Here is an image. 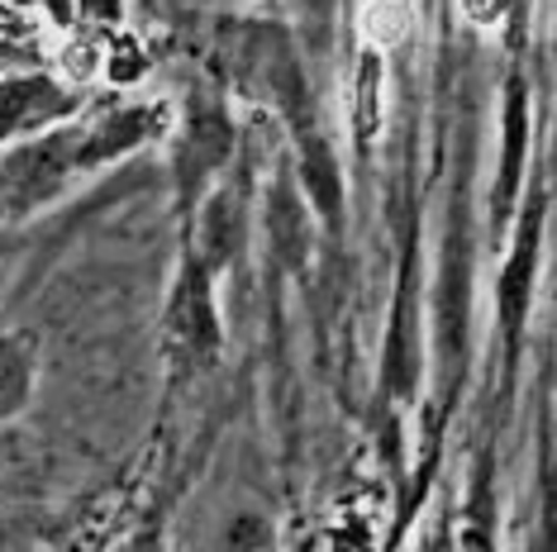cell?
Listing matches in <instances>:
<instances>
[{"instance_id": "obj_1", "label": "cell", "mask_w": 557, "mask_h": 552, "mask_svg": "<svg viewBox=\"0 0 557 552\" xmlns=\"http://www.w3.org/2000/svg\"><path fill=\"white\" fill-rule=\"evenodd\" d=\"M82 158V124L62 120L39 134H24L0 143V224H20L48 210L72 191V181L86 177Z\"/></svg>"}, {"instance_id": "obj_2", "label": "cell", "mask_w": 557, "mask_h": 552, "mask_svg": "<svg viewBox=\"0 0 557 552\" xmlns=\"http://www.w3.org/2000/svg\"><path fill=\"white\" fill-rule=\"evenodd\" d=\"M467 343H472V219L467 205L448 210V234H443L438 286H434V353L443 362V400H458Z\"/></svg>"}, {"instance_id": "obj_3", "label": "cell", "mask_w": 557, "mask_h": 552, "mask_svg": "<svg viewBox=\"0 0 557 552\" xmlns=\"http://www.w3.org/2000/svg\"><path fill=\"white\" fill-rule=\"evenodd\" d=\"M220 272H210L196 258L191 243H182V262H176V281L168 296V315H162V334H168V353L176 367L206 372L224 353V319H220V296H214Z\"/></svg>"}, {"instance_id": "obj_4", "label": "cell", "mask_w": 557, "mask_h": 552, "mask_svg": "<svg viewBox=\"0 0 557 552\" xmlns=\"http://www.w3.org/2000/svg\"><path fill=\"white\" fill-rule=\"evenodd\" d=\"M529 191V181H524ZM543 224H548V177H534V191L519 200V224L515 238L505 248L500 276H496V324H500V343H505V362H519L524 348V324L534 310V286H539V262H543Z\"/></svg>"}, {"instance_id": "obj_5", "label": "cell", "mask_w": 557, "mask_h": 552, "mask_svg": "<svg viewBox=\"0 0 557 552\" xmlns=\"http://www.w3.org/2000/svg\"><path fill=\"white\" fill-rule=\"evenodd\" d=\"M234 148H238V129H234L230 105L220 96H191L182 129H176V148H172V186H176L182 219H191L200 196L230 172Z\"/></svg>"}, {"instance_id": "obj_6", "label": "cell", "mask_w": 557, "mask_h": 552, "mask_svg": "<svg viewBox=\"0 0 557 552\" xmlns=\"http://www.w3.org/2000/svg\"><path fill=\"white\" fill-rule=\"evenodd\" d=\"M424 310H420V224H410L400 243L396 296H391V319L382 338V396L396 405H410L424 386Z\"/></svg>"}, {"instance_id": "obj_7", "label": "cell", "mask_w": 557, "mask_h": 552, "mask_svg": "<svg viewBox=\"0 0 557 552\" xmlns=\"http://www.w3.org/2000/svg\"><path fill=\"white\" fill-rule=\"evenodd\" d=\"M524 167H529V81L524 72L505 77V100H500V172L491 186V234H505V224L515 219L519 191H524Z\"/></svg>"}, {"instance_id": "obj_8", "label": "cell", "mask_w": 557, "mask_h": 552, "mask_svg": "<svg viewBox=\"0 0 557 552\" xmlns=\"http://www.w3.org/2000/svg\"><path fill=\"white\" fill-rule=\"evenodd\" d=\"M77 105H82L77 91L58 86L53 77H10V81H0V143L72 120Z\"/></svg>"}, {"instance_id": "obj_9", "label": "cell", "mask_w": 557, "mask_h": 552, "mask_svg": "<svg viewBox=\"0 0 557 552\" xmlns=\"http://www.w3.org/2000/svg\"><path fill=\"white\" fill-rule=\"evenodd\" d=\"M262 229H268V248L272 258L282 262L286 272H306L310 262V205L296 186V172L282 167L268 186V200H262Z\"/></svg>"}, {"instance_id": "obj_10", "label": "cell", "mask_w": 557, "mask_h": 552, "mask_svg": "<svg viewBox=\"0 0 557 552\" xmlns=\"http://www.w3.org/2000/svg\"><path fill=\"white\" fill-rule=\"evenodd\" d=\"M39 386V338L24 329H0V424L20 419Z\"/></svg>"}, {"instance_id": "obj_11", "label": "cell", "mask_w": 557, "mask_h": 552, "mask_svg": "<svg viewBox=\"0 0 557 552\" xmlns=\"http://www.w3.org/2000/svg\"><path fill=\"white\" fill-rule=\"evenodd\" d=\"M358 105H352V129H358V153L372 148V134L382 124V58L367 48L362 53V67H358Z\"/></svg>"}, {"instance_id": "obj_12", "label": "cell", "mask_w": 557, "mask_h": 552, "mask_svg": "<svg viewBox=\"0 0 557 552\" xmlns=\"http://www.w3.org/2000/svg\"><path fill=\"white\" fill-rule=\"evenodd\" d=\"M334 15H338V0H300V20H306L314 39H324L334 29Z\"/></svg>"}, {"instance_id": "obj_13", "label": "cell", "mask_w": 557, "mask_h": 552, "mask_svg": "<svg viewBox=\"0 0 557 552\" xmlns=\"http://www.w3.org/2000/svg\"><path fill=\"white\" fill-rule=\"evenodd\" d=\"M124 552H162V524H144V529L124 543Z\"/></svg>"}, {"instance_id": "obj_14", "label": "cell", "mask_w": 557, "mask_h": 552, "mask_svg": "<svg viewBox=\"0 0 557 552\" xmlns=\"http://www.w3.org/2000/svg\"><path fill=\"white\" fill-rule=\"evenodd\" d=\"M10 267H15V243L5 238V224H0V291H5V281H10Z\"/></svg>"}]
</instances>
